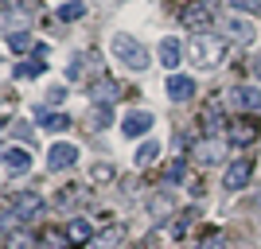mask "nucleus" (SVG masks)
<instances>
[{"instance_id":"1","label":"nucleus","mask_w":261,"mask_h":249,"mask_svg":"<svg viewBox=\"0 0 261 249\" xmlns=\"http://www.w3.org/2000/svg\"><path fill=\"white\" fill-rule=\"evenodd\" d=\"M187 59H191L199 70H215V66H222V59H226V43L211 32H195L187 39Z\"/></svg>"},{"instance_id":"2","label":"nucleus","mask_w":261,"mask_h":249,"mask_svg":"<svg viewBox=\"0 0 261 249\" xmlns=\"http://www.w3.org/2000/svg\"><path fill=\"white\" fill-rule=\"evenodd\" d=\"M109 51H113V59H117L121 66H129V70H144V66H148V51L125 32H117L109 39Z\"/></svg>"},{"instance_id":"3","label":"nucleus","mask_w":261,"mask_h":249,"mask_svg":"<svg viewBox=\"0 0 261 249\" xmlns=\"http://www.w3.org/2000/svg\"><path fill=\"white\" fill-rule=\"evenodd\" d=\"M226 136H230V144H238V148H250V144L261 136V125H257V117L242 113L238 121H230V125H226Z\"/></svg>"},{"instance_id":"4","label":"nucleus","mask_w":261,"mask_h":249,"mask_svg":"<svg viewBox=\"0 0 261 249\" xmlns=\"http://www.w3.org/2000/svg\"><path fill=\"white\" fill-rule=\"evenodd\" d=\"M218 27H222V32H226L234 43H253V35H257V27H253L250 20L234 16V12H230V16H218Z\"/></svg>"},{"instance_id":"5","label":"nucleus","mask_w":261,"mask_h":249,"mask_svg":"<svg viewBox=\"0 0 261 249\" xmlns=\"http://www.w3.org/2000/svg\"><path fill=\"white\" fill-rule=\"evenodd\" d=\"M250 175H253V160H250V156H238V160L230 163V172H226V179H222V187H226V191H242V187L250 183Z\"/></svg>"},{"instance_id":"6","label":"nucleus","mask_w":261,"mask_h":249,"mask_svg":"<svg viewBox=\"0 0 261 249\" xmlns=\"http://www.w3.org/2000/svg\"><path fill=\"white\" fill-rule=\"evenodd\" d=\"M230 105L242 109V113H250V117H257V113H261V94L250 90V86H234V90H230Z\"/></svg>"},{"instance_id":"7","label":"nucleus","mask_w":261,"mask_h":249,"mask_svg":"<svg viewBox=\"0 0 261 249\" xmlns=\"http://www.w3.org/2000/svg\"><path fill=\"white\" fill-rule=\"evenodd\" d=\"M179 20H184V27H207V23L215 20V12H211V4H203V0H191V4H184Z\"/></svg>"},{"instance_id":"8","label":"nucleus","mask_w":261,"mask_h":249,"mask_svg":"<svg viewBox=\"0 0 261 249\" xmlns=\"http://www.w3.org/2000/svg\"><path fill=\"white\" fill-rule=\"evenodd\" d=\"M74 163H78V148L74 144H55V148L47 152V168H51V172H70Z\"/></svg>"},{"instance_id":"9","label":"nucleus","mask_w":261,"mask_h":249,"mask_svg":"<svg viewBox=\"0 0 261 249\" xmlns=\"http://www.w3.org/2000/svg\"><path fill=\"white\" fill-rule=\"evenodd\" d=\"M117 98H121V86L113 78H98V82L90 86V101H94V105H113Z\"/></svg>"},{"instance_id":"10","label":"nucleus","mask_w":261,"mask_h":249,"mask_svg":"<svg viewBox=\"0 0 261 249\" xmlns=\"http://www.w3.org/2000/svg\"><path fill=\"white\" fill-rule=\"evenodd\" d=\"M28 8H16V4H4L0 8V27L4 32H28Z\"/></svg>"},{"instance_id":"11","label":"nucleus","mask_w":261,"mask_h":249,"mask_svg":"<svg viewBox=\"0 0 261 249\" xmlns=\"http://www.w3.org/2000/svg\"><path fill=\"white\" fill-rule=\"evenodd\" d=\"M152 125H156V117H152V113L137 109V113H129V117L121 121V132H125V136H144V132L152 129Z\"/></svg>"},{"instance_id":"12","label":"nucleus","mask_w":261,"mask_h":249,"mask_svg":"<svg viewBox=\"0 0 261 249\" xmlns=\"http://www.w3.org/2000/svg\"><path fill=\"white\" fill-rule=\"evenodd\" d=\"M168 98H172V101H191V98H195V78L168 74Z\"/></svg>"},{"instance_id":"13","label":"nucleus","mask_w":261,"mask_h":249,"mask_svg":"<svg viewBox=\"0 0 261 249\" xmlns=\"http://www.w3.org/2000/svg\"><path fill=\"white\" fill-rule=\"evenodd\" d=\"M191 156H195L199 163H207V168H211V163L222 160V144H218V141H195V144H191Z\"/></svg>"},{"instance_id":"14","label":"nucleus","mask_w":261,"mask_h":249,"mask_svg":"<svg viewBox=\"0 0 261 249\" xmlns=\"http://www.w3.org/2000/svg\"><path fill=\"white\" fill-rule=\"evenodd\" d=\"M121 241H125V230H121V226H109V230H101V234H94L86 249H117Z\"/></svg>"},{"instance_id":"15","label":"nucleus","mask_w":261,"mask_h":249,"mask_svg":"<svg viewBox=\"0 0 261 249\" xmlns=\"http://www.w3.org/2000/svg\"><path fill=\"white\" fill-rule=\"evenodd\" d=\"M4 168H8L12 175H23L28 168H32V152L28 148H8L4 152Z\"/></svg>"},{"instance_id":"16","label":"nucleus","mask_w":261,"mask_h":249,"mask_svg":"<svg viewBox=\"0 0 261 249\" xmlns=\"http://www.w3.org/2000/svg\"><path fill=\"white\" fill-rule=\"evenodd\" d=\"M90 238H94V230H90L86 218H70V226H66V241H70V245H90Z\"/></svg>"},{"instance_id":"17","label":"nucleus","mask_w":261,"mask_h":249,"mask_svg":"<svg viewBox=\"0 0 261 249\" xmlns=\"http://www.w3.org/2000/svg\"><path fill=\"white\" fill-rule=\"evenodd\" d=\"M39 206H43V199L28 191V195H20L16 203H12V214L16 218H32V214H39Z\"/></svg>"},{"instance_id":"18","label":"nucleus","mask_w":261,"mask_h":249,"mask_svg":"<svg viewBox=\"0 0 261 249\" xmlns=\"http://www.w3.org/2000/svg\"><path fill=\"white\" fill-rule=\"evenodd\" d=\"M47 70V63H43V47H39V51L32 54V59H28V63H20L16 66V78H39Z\"/></svg>"},{"instance_id":"19","label":"nucleus","mask_w":261,"mask_h":249,"mask_svg":"<svg viewBox=\"0 0 261 249\" xmlns=\"http://www.w3.org/2000/svg\"><path fill=\"white\" fill-rule=\"evenodd\" d=\"M179 54H184V47H179V39H164L160 43V63L168 66L175 74V66H179Z\"/></svg>"},{"instance_id":"20","label":"nucleus","mask_w":261,"mask_h":249,"mask_svg":"<svg viewBox=\"0 0 261 249\" xmlns=\"http://www.w3.org/2000/svg\"><path fill=\"white\" fill-rule=\"evenodd\" d=\"M86 16V0H66V4H59V23H74Z\"/></svg>"},{"instance_id":"21","label":"nucleus","mask_w":261,"mask_h":249,"mask_svg":"<svg viewBox=\"0 0 261 249\" xmlns=\"http://www.w3.org/2000/svg\"><path fill=\"white\" fill-rule=\"evenodd\" d=\"M39 125H43V129H51V132H66V129H70V117H66V113H43V117H39Z\"/></svg>"},{"instance_id":"22","label":"nucleus","mask_w":261,"mask_h":249,"mask_svg":"<svg viewBox=\"0 0 261 249\" xmlns=\"http://www.w3.org/2000/svg\"><path fill=\"white\" fill-rule=\"evenodd\" d=\"M156 156H160V144H156V141H144L141 148H137V168H148Z\"/></svg>"},{"instance_id":"23","label":"nucleus","mask_w":261,"mask_h":249,"mask_svg":"<svg viewBox=\"0 0 261 249\" xmlns=\"http://www.w3.org/2000/svg\"><path fill=\"white\" fill-rule=\"evenodd\" d=\"M35 245H39V238H32L28 230H16L8 238V249H35Z\"/></svg>"},{"instance_id":"24","label":"nucleus","mask_w":261,"mask_h":249,"mask_svg":"<svg viewBox=\"0 0 261 249\" xmlns=\"http://www.w3.org/2000/svg\"><path fill=\"white\" fill-rule=\"evenodd\" d=\"M39 245L43 249H63V245H70V241H66V234H59V230H43Z\"/></svg>"},{"instance_id":"25","label":"nucleus","mask_w":261,"mask_h":249,"mask_svg":"<svg viewBox=\"0 0 261 249\" xmlns=\"http://www.w3.org/2000/svg\"><path fill=\"white\" fill-rule=\"evenodd\" d=\"M90 129H109V105H94L90 109Z\"/></svg>"},{"instance_id":"26","label":"nucleus","mask_w":261,"mask_h":249,"mask_svg":"<svg viewBox=\"0 0 261 249\" xmlns=\"http://www.w3.org/2000/svg\"><path fill=\"white\" fill-rule=\"evenodd\" d=\"M230 238H226V230H215V234H207L203 238V249H226Z\"/></svg>"},{"instance_id":"27","label":"nucleus","mask_w":261,"mask_h":249,"mask_svg":"<svg viewBox=\"0 0 261 249\" xmlns=\"http://www.w3.org/2000/svg\"><path fill=\"white\" fill-rule=\"evenodd\" d=\"M8 47H12V51H28V47H32V32H12Z\"/></svg>"},{"instance_id":"28","label":"nucleus","mask_w":261,"mask_h":249,"mask_svg":"<svg viewBox=\"0 0 261 249\" xmlns=\"http://www.w3.org/2000/svg\"><path fill=\"white\" fill-rule=\"evenodd\" d=\"M109 179H113V168H109V163L90 168V183H109Z\"/></svg>"},{"instance_id":"29","label":"nucleus","mask_w":261,"mask_h":249,"mask_svg":"<svg viewBox=\"0 0 261 249\" xmlns=\"http://www.w3.org/2000/svg\"><path fill=\"white\" fill-rule=\"evenodd\" d=\"M82 63H86V59H82V54H74V59L66 63V78H82Z\"/></svg>"},{"instance_id":"30","label":"nucleus","mask_w":261,"mask_h":249,"mask_svg":"<svg viewBox=\"0 0 261 249\" xmlns=\"http://www.w3.org/2000/svg\"><path fill=\"white\" fill-rule=\"evenodd\" d=\"M184 172H187V163H184V160H175L172 168H168V183H179V175H184Z\"/></svg>"},{"instance_id":"31","label":"nucleus","mask_w":261,"mask_h":249,"mask_svg":"<svg viewBox=\"0 0 261 249\" xmlns=\"http://www.w3.org/2000/svg\"><path fill=\"white\" fill-rule=\"evenodd\" d=\"M234 8H242V12H261V0H230Z\"/></svg>"},{"instance_id":"32","label":"nucleus","mask_w":261,"mask_h":249,"mask_svg":"<svg viewBox=\"0 0 261 249\" xmlns=\"http://www.w3.org/2000/svg\"><path fill=\"white\" fill-rule=\"evenodd\" d=\"M66 98V86H51L47 90V101H63Z\"/></svg>"},{"instance_id":"33","label":"nucleus","mask_w":261,"mask_h":249,"mask_svg":"<svg viewBox=\"0 0 261 249\" xmlns=\"http://www.w3.org/2000/svg\"><path fill=\"white\" fill-rule=\"evenodd\" d=\"M250 70H253V78H261V54H257V59L250 63Z\"/></svg>"},{"instance_id":"34","label":"nucleus","mask_w":261,"mask_h":249,"mask_svg":"<svg viewBox=\"0 0 261 249\" xmlns=\"http://www.w3.org/2000/svg\"><path fill=\"white\" fill-rule=\"evenodd\" d=\"M184 4H191V0H184Z\"/></svg>"}]
</instances>
